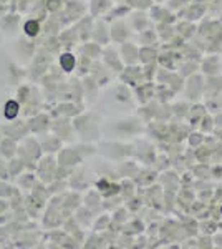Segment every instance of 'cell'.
I'll return each instance as SVG.
<instances>
[{"label": "cell", "instance_id": "2", "mask_svg": "<svg viewBox=\"0 0 222 249\" xmlns=\"http://www.w3.org/2000/svg\"><path fill=\"white\" fill-rule=\"evenodd\" d=\"M73 57L71 55H63L62 57V65L63 68H67V70H71V67H73Z\"/></svg>", "mask_w": 222, "mask_h": 249}, {"label": "cell", "instance_id": "3", "mask_svg": "<svg viewBox=\"0 0 222 249\" xmlns=\"http://www.w3.org/2000/svg\"><path fill=\"white\" fill-rule=\"evenodd\" d=\"M25 30L28 35H35L38 32V23L37 22H28L25 25Z\"/></svg>", "mask_w": 222, "mask_h": 249}, {"label": "cell", "instance_id": "1", "mask_svg": "<svg viewBox=\"0 0 222 249\" xmlns=\"http://www.w3.org/2000/svg\"><path fill=\"white\" fill-rule=\"evenodd\" d=\"M17 110H18V105L15 102H9L5 107V115L9 116V118H14L15 115H17Z\"/></svg>", "mask_w": 222, "mask_h": 249}]
</instances>
